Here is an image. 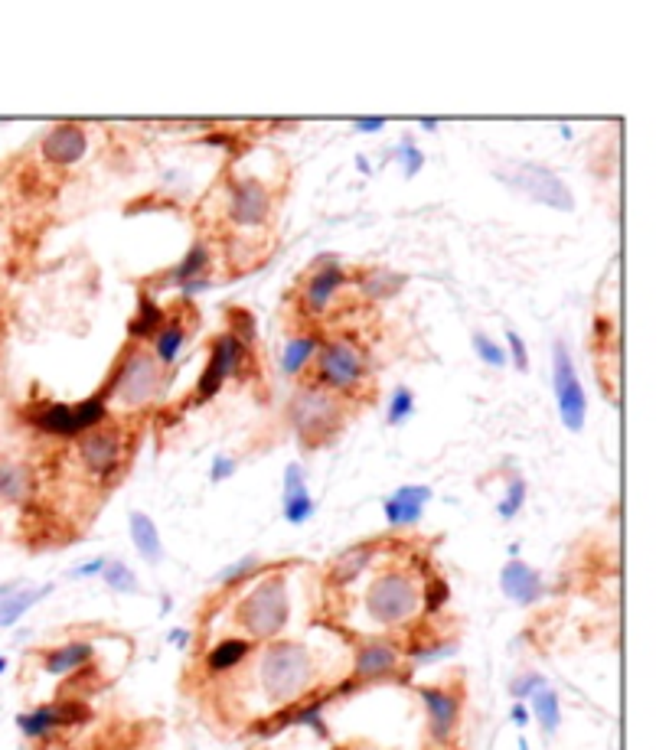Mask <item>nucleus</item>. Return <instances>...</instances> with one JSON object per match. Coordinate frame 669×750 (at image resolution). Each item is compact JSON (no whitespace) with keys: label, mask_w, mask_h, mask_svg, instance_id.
Returning <instances> with one entry per match:
<instances>
[{"label":"nucleus","mask_w":669,"mask_h":750,"mask_svg":"<svg viewBox=\"0 0 669 750\" xmlns=\"http://www.w3.org/2000/svg\"><path fill=\"white\" fill-rule=\"evenodd\" d=\"M314 682V656L304 643L272 640L258 659V685L272 701L291 705Z\"/></svg>","instance_id":"obj_1"},{"label":"nucleus","mask_w":669,"mask_h":750,"mask_svg":"<svg viewBox=\"0 0 669 750\" xmlns=\"http://www.w3.org/2000/svg\"><path fill=\"white\" fill-rule=\"evenodd\" d=\"M161 389H163L161 362L153 359L147 350L131 346V350L122 356V362L114 366L112 379L105 382L102 399L134 411V408H147L151 401H157Z\"/></svg>","instance_id":"obj_2"},{"label":"nucleus","mask_w":669,"mask_h":750,"mask_svg":"<svg viewBox=\"0 0 669 750\" xmlns=\"http://www.w3.org/2000/svg\"><path fill=\"white\" fill-rule=\"evenodd\" d=\"M239 627L248 633V640L272 643L278 633L287 627L291 617V600H287V580L281 574H268L255 584L239 604Z\"/></svg>","instance_id":"obj_3"},{"label":"nucleus","mask_w":669,"mask_h":750,"mask_svg":"<svg viewBox=\"0 0 669 750\" xmlns=\"http://www.w3.org/2000/svg\"><path fill=\"white\" fill-rule=\"evenodd\" d=\"M366 613L379 627H402L421 611V590L412 580V574L402 571H386L369 584L366 590Z\"/></svg>","instance_id":"obj_4"},{"label":"nucleus","mask_w":669,"mask_h":750,"mask_svg":"<svg viewBox=\"0 0 669 750\" xmlns=\"http://www.w3.org/2000/svg\"><path fill=\"white\" fill-rule=\"evenodd\" d=\"M105 418H108V401L102 399V391L79 405L50 401V405H36L30 411L33 428H40L43 434H52V438H82L89 430L102 428Z\"/></svg>","instance_id":"obj_5"},{"label":"nucleus","mask_w":669,"mask_h":750,"mask_svg":"<svg viewBox=\"0 0 669 750\" xmlns=\"http://www.w3.org/2000/svg\"><path fill=\"white\" fill-rule=\"evenodd\" d=\"M287 418L301 434V440L314 447L340 428V405H336V395H330L320 385H304V389L295 391Z\"/></svg>","instance_id":"obj_6"},{"label":"nucleus","mask_w":669,"mask_h":750,"mask_svg":"<svg viewBox=\"0 0 669 750\" xmlns=\"http://www.w3.org/2000/svg\"><path fill=\"white\" fill-rule=\"evenodd\" d=\"M497 177L507 183L509 190L526 193L529 200H536L539 206H548L555 212H575V200H571L568 186L548 167H539L532 161H509V167L497 170Z\"/></svg>","instance_id":"obj_7"},{"label":"nucleus","mask_w":669,"mask_h":750,"mask_svg":"<svg viewBox=\"0 0 669 750\" xmlns=\"http://www.w3.org/2000/svg\"><path fill=\"white\" fill-rule=\"evenodd\" d=\"M369 369H366L363 352L353 343L330 340L320 343L317 350V385L327 389L330 395H350L366 382Z\"/></svg>","instance_id":"obj_8"},{"label":"nucleus","mask_w":669,"mask_h":750,"mask_svg":"<svg viewBox=\"0 0 669 750\" xmlns=\"http://www.w3.org/2000/svg\"><path fill=\"white\" fill-rule=\"evenodd\" d=\"M552 385H555L558 418H562V424L568 430L578 434L585 428V418H588V395L581 389L571 352H568V346L562 340L552 346Z\"/></svg>","instance_id":"obj_9"},{"label":"nucleus","mask_w":669,"mask_h":750,"mask_svg":"<svg viewBox=\"0 0 669 750\" xmlns=\"http://www.w3.org/2000/svg\"><path fill=\"white\" fill-rule=\"evenodd\" d=\"M245 362H248V350L235 340L232 333L216 336L209 346V362H206L203 375L196 379V401H209L219 395V389L225 385V379L242 375Z\"/></svg>","instance_id":"obj_10"},{"label":"nucleus","mask_w":669,"mask_h":750,"mask_svg":"<svg viewBox=\"0 0 669 750\" xmlns=\"http://www.w3.org/2000/svg\"><path fill=\"white\" fill-rule=\"evenodd\" d=\"M89 705L69 699V701H50V705H40V708L27 711V714H17V728L23 730V738L30 740H46L52 738V730L59 728H72V724H85L89 721Z\"/></svg>","instance_id":"obj_11"},{"label":"nucleus","mask_w":669,"mask_h":750,"mask_svg":"<svg viewBox=\"0 0 669 750\" xmlns=\"http://www.w3.org/2000/svg\"><path fill=\"white\" fill-rule=\"evenodd\" d=\"M225 216L239 229H258V225H264V222L272 219V193H268V186L252 180V177L232 180L229 183Z\"/></svg>","instance_id":"obj_12"},{"label":"nucleus","mask_w":669,"mask_h":750,"mask_svg":"<svg viewBox=\"0 0 669 750\" xmlns=\"http://www.w3.org/2000/svg\"><path fill=\"white\" fill-rule=\"evenodd\" d=\"M79 461L82 467L98 477V480H108L118 473V463H122V434L114 428H95L89 434L79 438Z\"/></svg>","instance_id":"obj_13"},{"label":"nucleus","mask_w":669,"mask_h":750,"mask_svg":"<svg viewBox=\"0 0 669 750\" xmlns=\"http://www.w3.org/2000/svg\"><path fill=\"white\" fill-rule=\"evenodd\" d=\"M418 695L425 701L431 740H435V744H447L457 728V721H460V695H457V691H447V689H437V685H418Z\"/></svg>","instance_id":"obj_14"},{"label":"nucleus","mask_w":669,"mask_h":750,"mask_svg":"<svg viewBox=\"0 0 669 750\" xmlns=\"http://www.w3.org/2000/svg\"><path fill=\"white\" fill-rule=\"evenodd\" d=\"M89 150V134L82 124H56L46 130V138L40 140V157L56 167H72L79 163Z\"/></svg>","instance_id":"obj_15"},{"label":"nucleus","mask_w":669,"mask_h":750,"mask_svg":"<svg viewBox=\"0 0 669 750\" xmlns=\"http://www.w3.org/2000/svg\"><path fill=\"white\" fill-rule=\"evenodd\" d=\"M431 486H421V483H412V486H398L386 502H382V512H386V522L392 529H412L421 522L425 516V506L431 502Z\"/></svg>","instance_id":"obj_16"},{"label":"nucleus","mask_w":669,"mask_h":750,"mask_svg":"<svg viewBox=\"0 0 669 750\" xmlns=\"http://www.w3.org/2000/svg\"><path fill=\"white\" fill-rule=\"evenodd\" d=\"M398 672V650L392 643L382 640H369L356 650L353 659V682H379V679H392Z\"/></svg>","instance_id":"obj_17"},{"label":"nucleus","mask_w":669,"mask_h":750,"mask_svg":"<svg viewBox=\"0 0 669 750\" xmlns=\"http://www.w3.org/2000/svg\"><path fill=\"white\" fill-rule=\"evenodd\" d=\"M343 284H346V271L340 261L330 258V264H320V261H317V268L311 271V278L304 280V290H301L304 307L311 313H324L327 307L334 304V297L340 294Z\"/></svg>","instance_id":"obj_18"},{"label":"nucleus","mask_w":669,"mask_h":750,"mask_svg":"<svg viewBox=\"0 0 669 750\" xmlns=\"http://www.w3.org/2000/svg\"><path fill=\"white\" fill-rule=\"evenodd\" d=\"M500 590H503V597H509L519 607H532L546 594V584L539 578V571L529 568L526 561L509 558L500 571Z\"/></svg>","instance_id":"obj_19"},{"label":"nucleus","mask_w":669,"mask_h":750,"mask_svg":"<svg viewBox=\"0 0 669 750\" xmlns=\"http://www.w3.org/2000/svg\"><path fill=\"white\" fill-rule=\"evenodd\" d=\"M281 509H284V519L291 522V525H304L314 516V500H311L301 463H287V470H284Z\"/></svg>","instance_id":"obj_20"},{"label":"nucleus","mask_w":669,"mask_h":750,"mask_svg":"<svg viewBox=\"0 0 669 750\" xmlns=\"http://www.w3.org/2000/svg\"><path fill=\"white\" fill-rule=\"evenodd\" d=\"M52 594V584H43V588H27L23 580H7L0 584V627H13L20 620L23 613L33 611L43 597Z\"/></svg>","instance_id":"obj_21"},{"label":"nucleus","mask_w":669,"mask_h":750,"mask_svg":"<svg viewBox=\"0 0 669 750\" xmlns=\"http://www.w3.org/2000/svg\"><path fill=\"white\" fill-rule=\"evenodd\" d=\"M33 490H36V477L30 467L13 457H0V502L23 506L33 500Z\"/></svg>","instance_id":"obj_22"},{"label":"nucleus","mask_w":669,"mask_h":750,"mask_svg":"<svg viewBox=\"0 0 669 750\" xmlns=\"http://www.w3.org/2000/svg\"><path fill=\"white\" fill-rule=\"evenodd\" d=\"M373 558H375V541H363V545H353V549L340 551L336 561L330 564V574H327L330 588H346V584H353V580L373 564Z\"/></svg>","instance_id":"obj_23"},{"label":"nucleus","mask_w":669,"mask_h":750,"mask_svg":"<svg viewBox=\"0 0 669 750\" xmlns=\"http://www.w3.org/2000/svg\"><path fill=\"white\" fill-rule=\"evenodd\" d=\"M91 656H95V646L85 640H72V643H62V646H56V650L43 652V669L50 672V675H72V672L85 669L91 662Z\"/></svg>","instance_id":"obj_24"},{"label":"nucleus","mask_w":669,"mask_h":750,"mask_svg":"<svg viewBox=\"0 0 669 750\" xmlns=\"http://www.w3.org/2000/svg\"><path fill=\"white\" fill-rule=\"evenodd\" d=\"M128 525H131V541H134V549H138V555H141L147 564H161L163 541H161V532H157L151 516L141 509H134L131 516H128Z\"/></svg>","instance_id":"obj_25"},{"label":"nucleus","mask_w":669,"mask_h":750,"mask_svg":"<svg viewBox=\"0 0 669 750\" xmlns=\"http://www.w3.org/2000/svg\"><path fill=\"white\" fill-rule=\"evenodd\" d=\"M163 327H167V311H163L151 294H144L141 290V297H138V313H134L131 323H128V336H131V340H153Z\"/></svg>","instance_id":"obj_26"},{"label":"nucleus","mask_w":669,"mask_h":750,"mask_svg":"<svg viewBox=\"0 0 669 750\" xmlns=\"http://www.w3.org/2000/svg\"><path fill=\"white\" fill-rule=\"evenodd\" d=\"M248 652H252V640H242V636H225V640H219L213 646V650L206 652V669L209 672H232L235 666H242L245 659H248Z\"/></svg>","instance_id":"obj_27"},{"label":"nucleus","mask_w":669,"mask_h":750,"mask_svg":"<svg viewBox=\"0 0 669 750\" xmlns=\"http://www.w3.org/2000/svg\"><path fill=\"white\" fill-rule=\"evenodd\" d=\"M317 350H320V336L317 333H301V336H291L284 343L281 352V372L284 375H301L307 369V362L314 359Z\"/></svg>","instance_id":"obj_28"},{"label":"nucleus","mask_w":669,"mask_h":750,"mask_svg":"<svg viewBox=\"0 0 669 750\" xmlns=\"http://www.w3.org/2000/svg\"><path fill=\"white\" fill-rule=\"evenodd\" d=\"M405 288V274H398L392 268H373L359 278V294L369 300H389Z\"/></svg>","instance_id":"obj_29"},{"label":"nucleus","mask_w":669,"mask_h":750,"mask_svg":"<svg viewBox=\"0 0 669 750\" xmlns=\"http://www.w3.org/2000/svg\"><path fill=\"white\" fill-rule=\"evenodd\" d=\"M206 271H209V249H206L203 241H193L190 251L180 258V264L170 271V280L177 288H183V284H190L196 278H206Z\"/></svg>","instance_id":"obj_30"},{"label":"nucleus","mask_w":669,"mask_h":750,"mask_svg":"<svg viewBox=\"0 0 669 750\" xmlns=\"http://www.w3.org/2000/svg\"><path fill=\"white\" fill-rule=\"evenodd\" d=\"M529 714H536L539 728L546 730V734H555L558 724H562V705H558V691L555 689H539L536 695H532V711Z\"/></svg>","instance_id":"obj_31"},{"label":"nucleus","mask_w":669,"mask_h":750,"mask_svg":"<svg viewBox=\"0 0 669 750\" xmlns=\"http://www.w3.org/2000/svg\"><path fill=\"white\" fill-rule=\"evenodd\" d=\"M153 359L161 362V369L163 366H173L177 362V356H180V350H183V343H186V330H183L180 323H167L157 336H153Z\"/></svg>","instance_id":"obj_32"},{"label":"nucleus","mask_w":669,"mask_h":750,"mask_svg":"<svg viewBox=\"0 0 669 750\" xmlns=\"http://www.w3.org/2000/svg\"><path fill=\"white\" fill-rule=\"evenodd\" d=\"M262 571H268V564H264L258 555H245V558L232 561L229 568L219 571V574H216V584H219V588H235V584H245V580L255 578V574H262Z\"/></svg>","instance_id":"obj_33"},{"label":"nucleus","mask_w":669,"mask_h":750,"mask_svg":"<svg viewBox=\"0 0 669 750\" xmlns=\"http://www.w3.org/2000/svg\"><path fill=\"white\" fill-rule=\"evenodd\" d=\"M324 708L327 699H314L307 705H291V728H311L317 738H327V724H324Z\"/></svg>","instance_id":"obj_34"},{"label":"nucleus","mask_w":669,"mask_h":750,"mask_svg":"<svg viewBox=\"0 0 669 750\" xmlns=\"http://www.w3.org/2000/svg\"><path fill=\"white\" fill-rule=\"evenodd\" d=\"M102 580L112 590H118V594H138V590H141V584L134 578V571L128 568L124 561H105Z\"/></svg>","instance_id":"obj_35"},{"label":"nucleus","mask_w":669,"mask_h":750,"mask_svg":"<svg viewBox=\"0 0 669 750\" xmlns=\"http://www.w3.org/2000/svg\"><path fill=\"white\" fill-rule=\"evenodd\" d=\"M412 411H415V395H412V389L398 385V389L389 395L386 421L392 424V428H398V424H405V421L412 418Z\"/></svg>","instance_id":"obj_36"},{"label":"nucleus","mask_w":669,"mask_h":750,"mask_svg":"<svg viewBox=\"0 0 669 750\" xmlns=\"http://www.w3.org/2000/svg\"><path fill=\"white\" fill-rule=\"evenodd\" d=\"M470 340H474V352H476V359L484 362V366H490V369H503V366H507V350H503L500 343L490 340L487 333H480V330H476L474 336H470Z\"/></svg>","instance_id":"obj_37"},{"label":"nucleus","mask_w":669,"mask_h":750,"mask_svg":"<svg viewBox=\"0 0 669 750\" xmlns=\"http://www.w3.org/2000/svg\"><path fill=\"white\" fill-rule=\"evenodd\" d=\"M523 502H526V480H523V477H513V480H509V486H507V496H503V500H500V506H497L500 519H503V522L516 519L519 509H523Z\"/></svg>","instance_id":"obj_38"},{"label":"nucleus","mask_w":669,"mask_h":750,"mask_svg":"<svg viewBox=\"0 0 669 750\" xmlns=\"http://www.w3.org/2000/svg\"><path fill=\"white\" fill-rule=\"evenodd\" d=\"M229 333H232L235 340L242 343L248 352L255 350V317L248 311H242V307H232V311H229Z\"/></svg>","instance_id":"obj_39"},{"label":"nucleus","mask_w":669,"mask_h":750,"mask_svg":"<svg viewBox=\"0 0 669 750\" xmlns=\"http://www.w3.org/2000/svg\"><path fill=\"white\" fill-rule=\"evenodd\" d=\"M447 600H451V588H447V580L437 578V574H431L428 584H425V594H421V607H425L428 613H437Z\"/></svg>","instance_id":"obj_40"},{"label":"nucleus","mask_w":669,"mask_h":750,"mask_svg":"<svg viewBox=\"0 0 669 750\" xmlns=\"http://www.w3.org/2000/svg\"><path fill=\"white\" fill-rule=\"evenodd\" d=\"M392 157H398V161H402V173H405L408 180H412V177H418V170L425 167V154L415 147V140H408V138L402 140L396 150H392Z\"/></svg>","instance_id":"obj_41"},{"label":"nucleus","mask_w":669,"mask_h":750,"mask_svg":"<svg viewBox=\"0 0 669 750\" xmlns=\"http://www.w3.org/2000/svg\"><path fill=\"white\" fill-rule=\"evenodd\" d=\"M539 689H546V679L539 675V672H526V675H519V679H513L509 682V695L513 699H532Z\"/></svg>","instance_id":"obj_42"},{"label":"nucleus","mask_w":669,"mask_h":750,"mask_svg":"<svg viewBox=\"0 0 669 750\" xmlns=\"http://www.w3.org/2000/svg\"><path fill=\"white\" fill-rule=\"evenodd\" d=\"M454 643H431V646H425V650H412L408 656H412V662L415 666H428V662H437V659H447V656H454Z\"/></svg>","instance_id":"obj_43"},{"label":"nucleus","mask_w":669,"mask_h":750,"mask_svg":"<svg viewBox=\"0 0 669 750\" xmlns=\"http://www.w3.org/2000/svg\"><path fill=\"white\" fill-rule=\"evenodd\" d=\"M507 343H509V352H513L516 369L526 372L529 369V350H526V343H523V336H519L516 330H507Z\"/></svg>","instance_id":"obj_44"},{"label":"nucleus","mask_w":669,"mask_h":750,"mask_svg":"<svg viewBox=\"0 0 669 750\" xmlns=\"http://www.w3.org/2000/svg\"><path fill=\"white\" fill-rule=\"evenodd\" d=\"M232 470H235V461H232V457H223V454H219V457L213 461L209 480H213V483H223V480H229V477H232Z\"/></svg>","instance_id":"obj_45"},{"label":"nucleus","mask_w":669,"mask_h":750,"mask_svg":"<svg viewBox=\"0 0 669 750\" xmlns=\"http://www.w3.org/2000/svg\"><path fill=\"white\" fill-rule=\"evenodd\" d=\"M105 561L108 558H95V561H85V564H79V568H72L69 571V578H102V571H105Z\"/></svg>","instance_id":"obj_46"},{"label":"nucleus","mask_w":669,"mask_h":750,"mask_svg":"<svg viewBox=\"0 0 669 750\" xmlns=\"http://www.w3.org/2000/svg\"><path fill=\"white\" fill-rule=\"evenodd\" d=\"M386 128V118H356V130L359 134H375Z\"/></svg>","instance_id":"obj_47"},{"label":"nucleus","mask_w":669,"mask_h":750,"mask_svg":"<svg viewBox=\"0 0 669 750\" xmlns=\"http://www.w3.org/2000/svg\"><path fill=\"white\" fill-rule=\"evenodd\" d=\"M209 288V278H196V280H190V284H183V294L186 297H196V294H203V290Z\"/></svg>","instance_id":"obj_48"},{"label":"nucleus","mask_w":669,"mask_h":750,"mask_svg":"<svg viewBox=\"0 0 669 750\" xmlns=\"http://www.w3.org/2000/svg\"><path fill=\"white\" fill-rule=\"evenodd\" d=\"M509 718H513V724H519V728H523V724H529V708L523 705V701H516V705H513V711H509Z\"/></svg>","instance_id":"obj_49"},{"label":"nucleus","mask_w":669,"mask_h":750,"mask_svg":"<svg viewBox=\"0 0 669 750\" xmlns=\"http://www.w3.org/2000/svg\"><path fill=\"white\" fill-rule=\"evenodd\" d=\"M170 643H177V646H186V643H190V633H186V630H173L170 633Z\"/></svg>","instance_id":"obj_50"},{"label":"nucleus","mask_w":669,"mask_h":750,"mask_svg":"<svg viewBox=\"0 0 669 750\" xmlns=\"http://www.w3.org/2000/svg\"><path fill=\"white\" fill-rule=\"evenodd\" d=\"M421 128H425V130H435V128H437V121H435V118H421Z\"/></svg>","instance_id":"obj_51"},{"label":"nucleus","mask_w":669,"mask_h":750,"mask_svg":"<svg viewBox=\"0 0 669 750\" xmlns=\"http://www.w3.org/2000/svg\"><path fill=\"white\" fill-rule=\"evenodd\" d=\"M4 672H7V659H4V656H0V675H4Z\"/></svg>","instance_id":"obj_52"},{"label":"nucleus","mask_w":669,"mask_h":750,"mask_svg":"<svg viewBox=\"0 0 669 750\" xmlns=\"http://www.w3.org/2000/svg\"><path fill=\"white\" fill-rule=\"evenodd\" d=\"M519 750H529V744H526V740H519Z\"/></svg>","instance_id":"obj_53"}]
</instances>
